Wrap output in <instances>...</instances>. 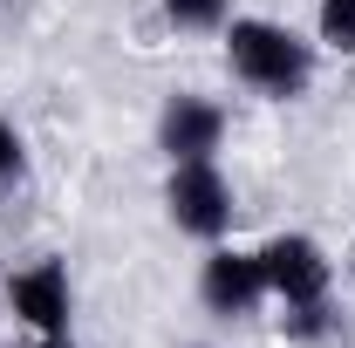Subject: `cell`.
Returning a JSON list of instances; mask_svg holds the SVG:
<instances>
[{"instance_id": "6da1fadb", "label": "cell", "mask_w": 355, "mask_h": 348, "mask_svg": "<svg viewBox=\"0 0 355 348\" xmlns=\"http://www.w3.org/2000/svg\"><path fill=\"white\" fill-rule=\"evenodd\" d=\"M225 62H232L239 82L260 89V96H301V89H308V69H314L308 42H294V35L273 28V21H232Z\"/></svg>"}, {"instance_id": "7a4b0ae2", "label": "cell", "mask_w": 355, "mask_h": 348, "mask_svg": "<svg viewBox=\"0 0 355 348\" xmlns=\"http://www.w3.org/2000/svg\"><path fill=\"white\" fill-rule=\"evenodd\" d=\"M164 205L184 232H198V239H219L225 225H232V184L219 177L212 157H191V164H171V184H164Z\"/></svg>"}, {"instance_id": "3957f363", "label": "cell", "mask_w": 355, "mask_h": 348, "mask_svg": "<svg viewBox=\"0 0 355 348\" xmlns=\"http://www.w3.org/2000/svg\"><path fill=\"white\" fill-rule=\"evenodd\" d=\"M266 266V294H280L287 307H314L328 294V260H321V246L301 239V232H287V239H273L260 253Z\"/></svg>"}, {"instance_id": "277c9868", "label": "cell", "mask_w": 355, "mask_h": 348, "mask_svg": "<svg viewBox=\"0 0 355 348\" xmlns=\"http://www.w3.org/2000/svg\"><path fill=\"white\" fill-rule=\"evenodd\" d=\"M225 137V110L205 103V96H171L164 103V123H157V143L171 164H191V157H212Z\"/></svg>"}, {"instance_id": "5b68a950", "label": "cell", "mask_w": 355, "mask_h": 348, "mask_svg": "<svg viewBox=\"0 0 355 348\" xmlns=\"http://www.w3.org/2000/svg\"><path fill=\"white\" fill-rule=\"evenodd\" d=\"M198 294L212 314H253V301L266 294V266L260 253H212L198 273Z\"/></svg>"}, {"instance_id": "8992f818", "label": "cell", "mask_w": 355, "mask_h": 348, "mask_svg": "<svg viewBox=\"0 0 355 348\" xmlns=\"http://www.w3.org/2000/svg\"><path fill=\"white\" fill-rule=\"evenodd\" d=\"M7 301H14L21 321H35L42 335H62L69 328V273L55 260H42V266H28V273L7 280Z\"/></svg>"}, {"instance_id": "52a82bcc", "label": "cell", "mask_w": 355, "mask_h": 348, "mask_svg": "<svg viewBox=\"0 0 355 348\" xmlns=\"http://www.w3.org/2000/svg\"><path fill=\"white\" fill-rule=\"evenodd\" d=\"M321 42L355 55V0H321Z\"/></svg>"}, {"instance_id": "ba28073f", "label": "cell", "mask_w": 355, "mask_h": 348, "mask_svg": "<svg viewBox=\"0 0 355 348\" xmlns=\"http://www.w3.org/2000/svg\"><path fill=\"white\" fill-rule=\"evenodd\" d=\"M164 14L178 28H212V21H225V0H164Z\"/></svg>"}, {"instance_id": "9c48e42d", "label": "cell", "mask_w": 355, "mask_h": 348, "mask_svg": "<svg viewBox=\"0 0 355 348\" xmlns=\"http://www.w3.org/2000/svg\"><path fill=\"white\" fill-rule=\"evenodd\" d=\"M14 164H21V137L14 123H0V177H14Z\"/></svg>"}, {"instance_id": "30bf717a", "label": "cell", "mask_w": 355, "mask_h": 348, "mask_svg": "<svg viewBox=\"0 0 355 348\" xmlns=\"http://www.w3.org/2000/svg\"><path fill=\"white\" fill-rule=\"evenodd\" d=\"M42 348H76V342H69V335H48V342Z\"/></svg>"}]
</instances>
